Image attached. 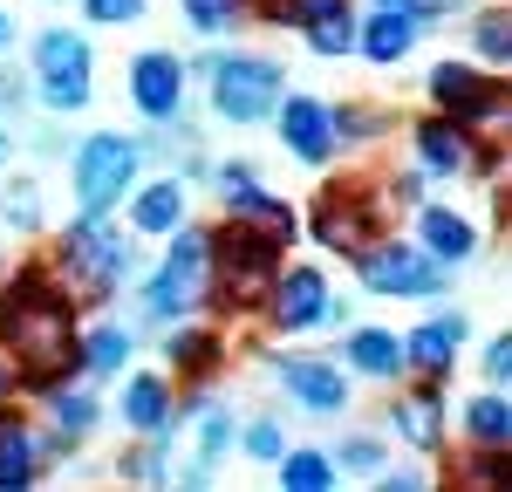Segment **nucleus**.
Returning a JSON list of instances; mask_svg holds the SVG:
<instances>
[{"mask_svg":"<svg viewBox=\"0 0 512 492\" xmlns=\"http://www.w3.org/2000/svg\"><path fill=\"white\" fill-rule=\"evenodd\" d=\"M178 14H185V21H192V35H233L239 21H246V14H253V0H178Z\"/></svg>","mask_w":512,"mask_h":492,"instance_id":"nucleus-31","label":"nucleus"},{"mask_svg":"<svg viewBox=\"0 0 512 492\" xmlns=\"http://www.w3.org/2000/svg\"><path fill=\"white\" fill-rule=\"evenodd\" d=\"M48 281L69 301H110L123 281H137V246L123 226H110V212H76L62 226V253H55Z\"/></svg>","mask_w":512,"mask_h":492,"instance_id":"nucleus-1","label":"nucleus"},{"mask_svg":"<svg viewBox=\"0 0 512 492\" xmlns=\"http://www.w3.org/2000/svg\"><path fill=\"white\" fill-rule=\"evenodd\" d=\"M328 117H335V144H376V137L396 130V117L376 110V103H342V110H328Z\"/></svg>","mask_w":512,"mask_h":492,"instance_id":"nucleus-30","label":"nucleus"},{"mask_svg":"<svg viewBox=\"0 0 512 492\" xmlns=\"http://www.w3.org/2000/svg\"><path fill=\"white\" fill-rule=\"evenodd\" d=\"M444 383H417L410 397H396L390 404V431L403 438L410 451H444V438H451V424H444V397H437Z\"/></svg>","mask_w":512,"mask_h":492,"instance_id":"nucleus-19","label":"nucleus"},{"mask_svg":"<svg viewBox=\"0 0 512 492\" xmlns=\"http://www.w3.org/2000/svg\"><path fill=\"white\" fill-rule=\"evenodd\" d=\"M212 185H219V212H226L233 226H253V233H267V240L294 246L301 212H294L287 199H274V192L253 178V164H219V171H212Z\"/></svg>","mask_w":512,"mask_h":492,"instance_id":"nucleus-9","label":"nucleus"},{"mask_svg":"<svg viewBox=\"0 0 512 492\" xmlns=\"http://www.w3.org/2000/svg\"><path fill=\"white\" fill-rule=\"evenodd\" d=\"M417 246L431 253L437 267H465L478 253V226L465 219V212H451V205H417Z\"/></svg>","mask_w":512,"mask_h":492,"instance_id":"nucleus-21","label":"nucleus"},{"mask_svg":"<svg viewBox=\"0 0 512 492\" xmlns=\"http://www.w3.org/2000/svg\"><path fill=\"white\" fill-rule=\"evenodd\" d=\"M308 226H315V240L328 253H362V246L383 233V199H369L362 185H328Z\"/></svg>","mask_w":512,"mask_h":492,"instance_id":"nucleus-11","label":"nucleus"},{"mask_svg":"<svg viewBox=\"0 0 512 492\" xmlns=\"http://www.w3.org/2000/svg\"><path fill=\"white\" fill-rule=\"evenodd\" d=\"M342 369L362 376V383H396V376H403V335H396V328H349Z\"/></svg>","mask_w":512,"mask_h":492,"instance_id":"nucleus-24","label":"nucleus"},{"mask_svg":"<svg viewBox=\"0 0 512 492\" xmlns=\"http://www.w3.org/2000/svg\"><path fill=\"white\" fill-rule=\"evenodd\" d=\"M328 458H335V472H383V465H390V445L369 438V431H355V438H342Z\"/></svg>","mask_w":512,"mask_h":492,"instance_id":"nucleus-35","label":"nucleus"},{"mask_svg":"<svg viewBox=\"0 0 512 492\" xmlns=\"http://www.w3.org/2000/svg\"><path fill=\"white\" fill-rule=\"evenodd\" d=\"M41 479V451H35V424L28 410H14L0 397V492H21Z\"/></svg>","mask_w":512,"mask_h":492,"instance_id":"nucleus-22","label":"nucleus"},{"mask_svg":"<svg viewBox=\"0 0 512 492\" xmlns=\"http://www.w3.org/2000/svg\"><path fill=\"white\" fill-rule=\"evenodd\" d=\"M198 417H185V424H198V465H219L226 451H233V410H212V404H192Z\"/></svg>","mask_w":512,"mask_h":492,"instance_id":"nucleus-33","label":"nucleus"},{"mask_svg":"<svg viewBox=\"0 0 512 492\" xmlns=\"http://www.w3.org/2000/svg\"><path fill=\"white\" fill-rule=\"evenodd\" d=\"M21 103H28V89H21L14 76H0V110H21Z\"/></svg>","mask_w":512,"mask_h":492,"instance_id":"nucleus-43","label":"nucleus"},{"mask_svg":"<svg viewBox=\"0 0 512 492\" xmlns=\"http://www.w3.org/2000/svg\"><path fill=\"white\" fill-rule=\"evenodd\" d=\"M465 335H472V322H465V315H451V308L424 315V322L403 335V376H417V383H451Z\"/></svg>","mask_w":512,"mask_h":492,"instance_id":"nucleus-13","label":"nucleus"},{"mask_svg":"<svg viewBox=\"0 0 512 492\" xmlns=\"http://www.w3.org/2000/svg\"><path fill=\"white\" fill-rule=\"evenodd\" d=\"M403 7H410L417 21H444V14H458L465 0H403Z\"/></svg>","mask_w":512,"mask_h":492,"instance_id":"nucleus-42","label":"nucleus"},{"mask_svg":"<svg viewBox=\"0 0 512 492\" xmlns=\"http://www.w3.org/2000/svg\"><path fill=\"white\" fill-rule=\"evenodd\" d=\"M7 158H14V144H7V130H0V171H7Z\"/></svg>","mask_w":512,"mask_h":492,"instance_id":"nucleus-46","label":"nucleus"},{"mask_svg":"<svg viewBox=\"0 0 512 492\" xmlns=\"http://www.w3.org/2000/svg\"><path fill=\"white\" fill-rule=\"evenodd\" d=\"M424 185H431L424 171H396V178H390V185H383V192H390L396 205H424Z\"/></svg>","mask_w":512,"mask_h":492,"instance_id":"nucleus-40","label":"nucleus"},{"mask_svg":"<svg viewBox=\"0 0 512 492\" xmlns=\"http://www.w3.org/2000/svg\"><path fill=\"white\" fill-rule=\"evenodd\" d=\"M205 287H212V233L185 219V226L171 233V253L158 260V274L144 281L137 308H144L151 328H171V322H185V315H198Z\"/></svg>","mask_w":512,"mask_h":492,"instance_id":"nucleus-3","label":"nucleus"},{"mask_svg":"<svg viewBox=\"0 0 512 492\" xmlns=\"http://www.w3.org/2000/svg\"><path fill=\"white\" fill-rule=\"evenodd\" d=\"M267 322H274L280 335L335 328V322H342V308H335V281L321 274L315 260H301V267H287V260H280L274 287H267Z\"/></svg>","mask_w":512,"mask_h":492,"instance_id":"nucleus-7","label":"nucleus"},{"mask_svg":"<svg viewBox=\"0 0 512 492\" xmlns=\"http://www.w3.org/2000/svg\"><path fill=\"white\" fill-rule=\"evenodd\" d=\"M274 130H280V144H287L301 164H328L335 151H342V144H335V117H328L321 96H280L274 103Z\"/></svg>","mask_w":512,"mask_h":492,"instance_id":"nucleus-16","label":"nucleus"},{"mask_svg":"<svg viewBox=\"0 0 512 492\" xmlns=\"http://www.w3.org/2000/svg\"><path fill=\"white\" fill-rule=\"evenodd\" d=\"M376 486H383V492H424L431 479H424V472H390V465H383V472H376Z\"/></svg>","mask_w":512,"mask_h":492,"instance_id":"nucleus-41","label":"nucleus"},{"mask_svg":"<svg viewBox=\"0 0 512 492\" xmlns=\"http://www.w3.org/2000/svg\"><path fill=\"white\" fill-rule=\"evenodd\" d=\"M274 479H280V492H335L342 486V472H335V458L328 451H280L274 458Z\"/></svg>","mask_w":512,"mask_h":492,"instance_id":"nucleus-27","label":"nucleus"},{"mask_svg":"<svg viewBox=\"0 0 512 492\" xmlns=\"http://www.w3.org/2000/svg\"><path fill=\"white\" fill-rule=\"evenodd\" d=\"M123 431L130 438H151V431H178V390H171V376L164 369H130L123 376Z\"/></svg>","mask_w":512,"mask_h":492,"instance_id":"nucleus-17","label":"nucleus"},{"mask_svg":"<svg viewBox=\"0 0 512 492\" xmlns=\"http://www.w3.org/2000/svg\"><path fill=\"white\" fill-rule=\"evenodd\" d=\"M35 96L48 117H76L96 96V48L76 28H41L35 35Z\"/></svg>","mask_w":512,"mask_h":492,"instance_id":"nucleus-5","label":"nucleus"},{"mask_svg":"<svg viewBox=\"0 0 512 492\" xmlns=\"http://www.w3.org/2000/svg\"><path fill=\"white\" fill-rule=\"evenodd\" d=\"M117 472L130 479V486H164V479H171V431H151L137 451H123Z\"/></svg>","mask_w":512,"mask_h":492,"instance_id":"nucleus-29","label":"nucleus"},{"mask_svg":"<svg viewBox=\"0 0 512 492\" xmlns=\"http://www.w3.org/2000/svg\"><path fill=\"white\" fill-rule=\"evenodd\" d=\"M410 151H417V171H424V178H465V171H492V151H499V144H485V137L465 130L458 117L431 110V117L410 130Z\"/></svg>","mask_w":512,"mask_h":492,"instance_id":"nucleus-10","label":"nucleus"},{"mask_svg":"<svg viewBox=\"0 0 512 492\" xmlns=\"http://www.w3.org/2000/svg\"><path fill=\"white\" fill-rule=\"evenodd\" d=\"M239 451H246L253 465H274L280 451H287V431H280V417H253V424L239 431Z\"/></svg>","mask_w":512,"mask_h":492,"instance_id":"nucleus-37","label":"nucleus"},{"mask_svg":"<svg viewBox=\"0 0 512 492\" xmlns=\"http://www.w3.org/2000/svg\"><path fill=\"white\" fill-rule=\"evenodd\" d=\"M472 55L485 62V69H506L512 62V14L506 7H485L472 21Z\"/></svg>","mask_w":512,"mask_h":492,"instance_id":"nucleus-32","label":"nucleus"},{"mask_svg":"<svg viewBox=\"0 0 512 492\" xmlns=\"http://www.w3.org/2000/svg\"><path fill=\"white\" fill-rule=\"evenodd\" d=\"M301 35H308V48H315L321 62H342V55H355V7L349 0L328 7V14H315V21H301Z\"/></svg>","mask_w":512,"mask_h":492,"instance_id":"nucleus-28","label":"nucleus"},{"mask_svg":"<svg viewBox=\"0 0 512 492\" xmlns=\"http://www.w3.org/2000/svg\"><path fill=\"white\" fill-rule=\"evenodd\" d=\"M144 178V137H117L96 130L82 137L69 158V185H76V212H117L130 199V185Z\"/></svg>","mask_w":512,"mask_h":492,"instance_id":"nucleus-4","label":"nucleus"},{"mask_svg":"<svg viewBox=\"0 0 512 492\" xmlns=\"http://www.w3.org/2000/svg\"><path fill=\"white\" fill-rule=\"evenodd\" d=\"M478 369H485V383H492V390H506V383H512V335H492Z\"/></svg>","mask_w":512,"mask_h":492,"instance_id":"nucleus-39","label":"nucleus"},{"mask_svg":"<svg viewBox=\"0 0 512 492\" xmlns=\"http://www.w3.org/2000/svg\"><path fill=\"white\" fill-rule=\"evenodd\" d=\"M48 397V431H62L69 445H82L96 424H103V397L82 383V376H69V383H55V390H41Z\"/></svg>","mask_w":512,"mask_h":492,"instance_id":"nucleus-25","label":"nucleus"},{"mask_svg":"<svg viewBox=\"0 0 512 492\" xmlns=\"http://www.w3.org/2000/svg\"><path fill=\"white\" fill-rule=\"evenodd\" d=\"M424 35V21L403 7V0H369V14H355V55L376 62V69H396Z\"/></svg>","mask_w":512,"mask_h":492,"instance_id":"nucleus-15","label":"nucleus"},{"mask_svg":"<svg viewBox=\"0 0 512 492\" xmlns=\"http://www.w3.org/2000/svg\"><path fill=\"white\" fill-rule=\"evenodd\" d=\"M130 233L144 240H171L185 219H192V185L185 178H151V185H130Z\"/></svg>","mask_w":512,"mask_h":492,"instance_id":"nucleus-18","label":"nucleus"},{"mask_svg":"<svg viewBox=\"0 0 512 492\" xmlns=\"http://www.w3.org/2000/svg\"><path fill=\"white\" fill-rule=\"evenodd\" d=\"M144 7H151V0H82V14H89L96 28H123V21H144Z\"/></svg>","mask_w":512,"mask_h":492,"instance_id":"nucleus-38","label":"nucleus"},{"mask_svg":"<svg viewBox=\"0 0 512 492\" xmlns=\"http://www.w3.org/2000/svg\"><path fill=\"white\" fill-rule=\"evenodd\" d=\"M0 219H7L14 233H41V185L35 178H21L14 192H0Z\"/></svg>","mask_w":512,"mask_h":492,"instance_id":"nucleus-36","label":"nucleus"},{"mask_svg":"<svg viewBox=\"0 0 512 492\" xmlns=\"http://www.w3.org/2000/svg\"><path fill=\"white\" fill-rule=\"evenodd\" d=\"M7 390H14V363L0 356V397H7Z\"/></svg>","mask_w":512,"mask_h":492,"instance_id":"nucleus-45","label":"nucleus"},{"mask_svg":"<svg viewBox=\"0 0 512 492\" xmlns=\"http://www.w3.org/2000/svg\"><path fill=\"white\" fill-rule=\"evenodd\" d=\"M164 363H171L178 383H212L219 363H226V335L219 328H198L185 315V322H171V335H164Z\"/></svg>","mask_w":512,"mask_h":492,"instance_id":"nucleus-20","label":"nucleus"},{"mask_svg":"<svg viewBox=\"0 0 512 492\" xmlns=\"http://www.w3.org/2000/svg\"><path fill=\"white\" fill-rule=\"evenodd\" d=\"M424 89H431V110L458 117L465 130H478V137H485V130H499V123L512 117V110H506V89L485 76V69H472V62H437Z\"/></svg>","mask_w":512,"mask_h":492,"instance_id":"nucleus-8","label":"nucleus"},{"mask_svg":"<svg viewBox=\"0 0 512 492\" xmlns=\"http://www.w3.org/2000/svg\"><path fill=\"white\" fill-rule=\"evenodd\" d=\"M137 356V328L123 322H96V328H76V363H82V383H110L123 376V363Z\"/></svg>","mask_w":512,"mask_h":492,"instance_id":"nucleus-23","label":"nucleus"},{"mask_svg":"<svg viewBox=\"0 0 512 492\" xmlns=\"http://www.w3.org/2000/svg\"><path fill=\"white\" fill-rule=\"evenodd\" d=\"M192 76L212 82V117L246 130V123H267L274 117V103L287 96V69H280L274 55H246V48H212V55H198L185 62Z\"/></svg>","mask_w":512,"mask_h":492,"instance_id":"nucleus-2","label":"nucleus"},{"mask_svg":"<svg viewBox=\"0 0 512 492\" xmlns=\"http://www.w3.org/2000/svg\"><path fill=\"white\" fill-rule=\"evenodd\" d=\"M465 445H485V451H512V397L506 390H485L465 404Z\"/></svg>","mask_w":512,"mask_h":492,"instance_id":"nucleus-26","label":"nucleus"},{"mask_svg":"<svg viewBox=\"0 0 512 492\" xmlns=\"http://www.w3.org/2000/svg\"><path fill=\"white\" fill-rule=\"evenodd\" d=\"M14 35H21V28H14V14H7V7H0V55H7V48H14Z\"/></svg>","mask_w":512,"mask_h":492,"instance_id":"nucleus-44","label":"nucleus"},{"mask_svg":"<svg viewBox=\"0 0 512 492\" xmlns=\"http://www.w3.org/2000/svg\"><path fill=\"white\" fill-rule=\"evenodd\" d=\"M349 260H355V281L369 287V294H390V301H437L444 294V274H451L417 240H383V233L362 246V253H349Z\"/></svg>","mask_w":512,"mask_h":492,"instance_id":"nucleus-6","label":"nucleus"},{"mask_svg":"<svg viewBox=\"0 0 512 492\" xmlns=\"http://www.w3.org/2000/svg\"><path fill=\"white\" fill-rule=\"evenodd\" d=\"M506 451H485L472 445V458H458V472H451V486H465V492H492V486H506Z\"/></svg>","mask_w":512,"mask_h":492,"instance_id":"nucleus-34","label":"nucleus"},{"mask_svg":"<svg viewBox=\"0 0 512 492\" xmlns=\"http://www.w3.org/2000/svg\"><path fill=\"white\" fill-rule=\"evenodd\" d=\"M274 376L287 390V404H301L308 417H342L355 397V376L342 363H328V356H287Z\"/></svg>","mask_w":512,"mask_h":492,"instance_id":"nucleus-14","label":"nucleus"},{"mask_svg":"<svg viewBox=\"0 0 512 492\" xmlns=\"http://www.w3.org/2000/svg\"><path fill=\"white\" fill-rule=\"evenodd\" d=\"M185 82H192V69H185L178 48H144V55L130 62V103H137V117L171 123L185 110Z\"/></svg>","mask_w":512,"mask_h":492,"instance_id":"nucleus-12","label":"nucleus"}]
</instances>
